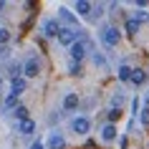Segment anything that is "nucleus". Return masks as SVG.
I'll return each instance as SVG.
<instances>
[{"label": "nucleus", "instance_id": "f257e3e1", "mask_svg": "<svg viewBox=\"0 0 149 149\" xmlns=\"http://www.w3.org/2000/svg\"><path fill=\"white\" fill-rule=\"evenodd\" d=\"M88 51H94V48H91V40L79 38L73 46L68 48V56H71V61H73V63H84V58L88 56Z\"/></svg>", "mask_w": 149, "mask_h": 149}, {"label": "nucleus", "instance_id": "f03ea898", "mask_svg": "<svg viewBox=\"0 0 149 149\" xmlns=\"http://www.w3.org/2000/svg\"><path fill=\"white\" fill-rule=\"evenodd\" d=\"M99 38H101V43L104 46H109V48H114L119 43V40H121V31H119L116 25H101V28H99Z\"/></svg>", "mask_w": 149, "mask_h": 149}, {"label": "nucleus", "instance_id": "7ed1b4c3", "mask_svg": "<svg viewBox=\"0 0 149 149\" xmlns=\"http://www.w3.org/2000/svg\"><path fill=\"white\" fill-rule=\"evenodd\" d=\"M40 61H38V56H28L25 58V63H23V79L28 81V79H36V76H40Z\"/></svg>", "mask_w": 149, "mask_h": 149}, {"label": "nucleus", "instance_id": "20e7f679", "mask_svg": "<svg viewBox=\"0 0 149 149\" xmlns=\"http://www.w3.org/2000/svg\"><path fill=\"white\" fill-rule=\"evenodd\" d=\"M79 38L81 36L76 33V28H61V33H58V43H61L63 48H71Z\"/></svg>", "mask_w": 149, "mask_h": 149}, {"label": "nucleus", "instance_id": "39448f33", "mask_svg": "<svg viewBox=\"0 0 149 149\" xmlns=\"http://www.w3.org/2000/svg\"><path fill=\"white\" fill-rule=\"evenodd\" d=\"M71 132H76V134H88L91 132V119L88 116H76L73 121H71Z\"/></svg>", "mask_w": 149, "mask_h": 149}, {"label": "nucleus", "instance_id": "423d86ee", "mask_svg": "<svg viewBox=\"0 0 149 149\" xmlns=\"http://www.w3.org/2000/svg\"><path fill=\"white\" fill-rule=\"evenodd\" d=\"M58 33H61V25H58V20H53V18H46V20H43V36H46V38H58Z\"/></svg>", "mask_w": 149, "mask_h": 149}, {"label": "nucleus", "instance_id": "0eeeda50", "mask_svg": "<svg viewBox=\"0 0 149 149\" xmlns=\"http://www.w3.org/2000/svg\"><path fill=\"white\" fill-rule=\"evenodd\" d=\"M73 10H76V15L88 18L91 10H94V3H88V0H76V3H73Z\"/></svg>", "mask_w": 149, "mask_h": 149}, {"label": "nucleus", "instance_id": "6e6552de", "mask_svg": "<svg viewBox=\"0 0 149 149\" xmlns=\"http://www.w3.org/2000/svg\"><path fill=\"white\" fill-rule=\"evenodd\" d=\"M48 149H66V136L61 132H53L48 136Z\"/></svg>", "mask_w": 149, "mask_h": 149}, {"label": "nucleus", "instance_id": "1a4fd4ad", "mask_svg": "<svg viewBox=\"0 0 149 149\" xmlns=\"http://www.w3.org/2000/svg\"><path fill=\"white\" fill-rule=\"evenodd\" d=\"M25 88H28V81H25L23 76H18V79L10 81V94H13V96H20Z\"/></svg>", "mask_w": 149, "mask_h": 149}, {"label": "nucleus", "instance_id": "9d476101", "mask_svg": "<svg viewBox=\"0 0 149 149\" xmlns=\"http://www.w3.org/2000/svg\"><path fill=\"white\" fill-rule=\"evenodd\" d=\"M63 111H76L79 109V96L76 94H66L63 96V106H61Z\"/></svg>", "mask_w": 149, "mask_h": 149}, {"label": "nucleus", "instance_id": "9b49d317", "mask_svg": "<svg viewBox=\"0 0 149 149\" xmlns=\"http://www.w3.org/2000/svg\"><path fill=\"white\" fill-rule=\"evenodd\" d=\"M114 139H116V126L114 124H104L101 126V141L109 144V141H114Z\"/></svg>", "mask_w": 149, "mask_h": 149}, {"label": "nucleus", "instance_id": "f8f14e48", "mask_svg": "<svg viewBox=\"0 0 149 149\" xmlns=\"http://www.w3.org/2000/svg\"><path fill=\"white\" fill-rule=\"evenodd\" d=\"M18 132H20V134H25V136H28V134H33V132H36V121H33V119L18 121Z\"/></svg>", "mask_w": 149, "mask_h": 149}, {"label": "nucleus", "instance_id": "ddd939ff", "mask_svg": "<svg viewBox=\"0 0 149 149\" xmlns=\"http://www.w3.org/2000/svg\"><path fill=\"white\" fill-rule=\"evenodd\" d=\"M129 81H132L134 86H141V84L147 81V73H144L141 68H134V71H132V79H129Z\"/></svg>", "mask_w": 149, "mask_h": 149}, {"label": "nucleus", "instance_id": "4468645a", "mask_svg": "<svg viewBox=\"0 0 149 149\" xmlns=\"http://www.w3.org/2000/svg\"><path fill=\"white\" fill-rule=\"evenodd\" d=\"M132 66H126V63H121V66H119V71H116V76H119V81H129L132 79Z\"/></svg>", "mask_w": 149, "mask_h": 149}, {"label": "nucleus", "instance_id": "2eb2a0df", "mask_svg": "<svg viewBox=\"0 0 149 149\" xmlns=\"http://www.w3.org/2000/svg\"><path fill=\"white\" fill-rule=\"evenodd\" d=\"M58 20H66V23H68L66 28H73V23H76V18L71 15V13H68L66 8H61V10H58Z\"/></svg>", "mask_w": 149, "mask_h": 149}, {"label": "nucleus", "instance_id": "dca6fc26", "mask_svg": "<svg viewBox=\"0 0 149 149\" xmlns=\"http://www.w3.org/2000/svg\"><path fill=\"white\" fill-rule=\"evenodd\" d=\"M139 28H141V23L136 20V18H129V20H126V33H129V36H134Z\"/></svg>", "mask_w": 149, "mask_h": 149}, {"label": "nucleus", "instance_id": "f3484780", "mask_svg": "<svg viewBox=\"0 0 149 149\" xmlns=\"http://www.w3.org/2000/svg\"><path fill=\"white\" fill-rule=\"evenodd\" d=\"M3 106H5V109H13V111H15L18 106H20V104H18V96L8 94V96H5V101H3Z\"/></svg>", "mask_w": 149, "mask_h": 149}, {"label": "nucleus", "instance_id": "a211bd4d", "mask_svg": "<svg viewBox=\"0 0 149 149\" xmlns=\"http://www.w3.org/2000/svg\"><path fill=\"white\" fill-rule=\"evenodd\" d=\"M15 119H18V121H25V119H31V116H28V109H25L23 104L15 109Z\"/></svg>", "mask_w": 149, "mask_h": 149}, {"label": "nucleus", "instance_id": "6ab92c4d", "mask_svg": "<svg viewBox=\"0 0 149 149\" xmlns=\"http://www.w3.org/2000/svg\"><path fill=\"white\" fill-rule=\"evenodd\" d=\"M94 63L99 66V68H106V58H104V56L99 53V51H94Z\"/></svg>", "mask_w": 149, "mask_h": 149}, {"label": "nucleus", "instance_id": "aec40b11", "mask_svg": "<svg viewBox=\"0 0 149 149\" xmlns=\"http://www.w3.org/2000/svg\"><path fill=\"white\" fill-rule=\"evenodd\" d=\"M139 121H141V126H149V106H144V109H141Z\"/></svg>", "mask_w": 149, "mask_h": 149}, {"label": "nucleus", "instance_id": "412c9836", "mask_svg": "<svg viewBox=\"0 0 149 149\" xmlns=\"http://www.w3.org/2000/svg\"><path fill=\"white\" fill-rule=\"evenodd\" d=\"M106 116H109V124H114L116 119H121V109H111L109 114H106Z\"/></svg>", "mask_w": 149, "mask_h": 149}, {"label": "nucleus", "instance_id": "4be33fe9", "mask_svg": "<svg viewBox=\"0 0 149 149\" xmlns=\"http://www.w3.org/2000/svg\"><path fill=\"white\" fill-rule=\"evenodd\" d=\"M10 40V33H8V28H0V46H5Z\"/></svg>", "mask_w": 149, "mask_h": 149}, {"label": "nucleus", "instance_id": "5701e85b", "mask_svg": "<svg viewBox=\"0 0 149 149\" xmlns=\"http://www.w3.org/2000/svg\"><path fill=\"white\" fill-rule=\"evenodd\" d=\"M68 71H71V76H79V73H81V63H73V61H71Z\"/></svg>", "mask_w": 149, "mask_h": 149}, {"label": "nucleus", "instance_id": "b1692460", "mask_svg": "<svg viewBox=\"0 0 149 149\" xmlns=\"http://www.w3.org/2000/svg\"><path fill=\"white\" fill-rule=\"evenodd\" d=\"M96 8H99V10H91V15H88V20H96L99 15H104V8H101V5H96Z\"/></svg>", "mask_w": 149, "mask_h": 149}, {"label": "nucleus", "instance_id": "393cba45", "mask_svg": "<svg viewBox=\"0 0 149 149\" xmlns=\"http://www.w3.org/2000/svg\"><path fill=\"white\" fill-rule=\"evenodd\" d=\"M31 149H46V144H43V141H40V139H36V141H33V144H31Z\"/></svg>", "mask_w": 149, "mask_h": 149}, {"label": "nucleus", "instance_id": "a878e982", "mask_svg": "<svg viewBox=\"0 0 149 149\" xmlns=\"http://www.w3.org/2000/svg\"><path fill=\"white\" fill-rule=\"evenodd\" d=\"M0 88H3V73H0Z\"/></svg>", "mask_w": 149, "mask_h": 149}]
</instances>
